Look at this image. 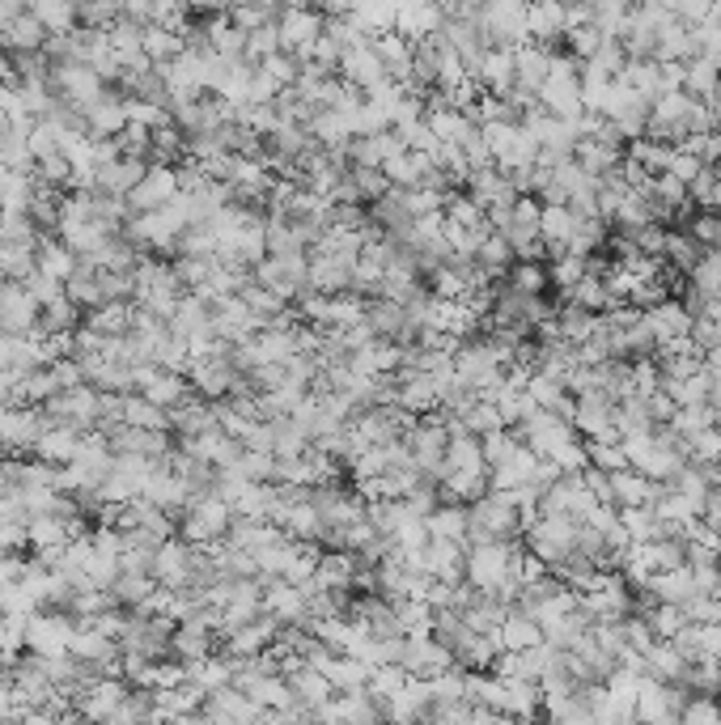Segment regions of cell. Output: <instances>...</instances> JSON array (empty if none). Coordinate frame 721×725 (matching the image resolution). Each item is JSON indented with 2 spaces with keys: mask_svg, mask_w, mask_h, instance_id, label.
Returning a JSON list of instances; mask_svg holds the SVG:
<instances>
[{
  "mask_svg": "<svg viewBox=\"0 0 721 725\" xmlns=\"http://www.w3.org/2000/svg\"><path fill=\"white\" fill-rule=\"evenodd\" d=\"M467 518H471L467 543H514L518 534L527 531L505 492H488L476 506H467Z\"/></svg>",
  "mask_w": 721,
  "mask_h": 725,
  "instance_id": "2",
  "label": "cell"
},
{
  "mask_svg": "<svg viewBox=\"0 0 721 725\" xmlns=\"http://www.w3.org/2000/svg\"><path fill=\"white\" fill-rule=\"evenodd\" d=\"M586 272H590V264H586V259H577V255H565V259H560V264L548 272V280H552L556 289L569 293V289H577V285L586 280Z\"/></svg>",
  "mask_w": 721,
  "mask_h": 725,
  "instance_id": "59",
  "label": "cell"
},
{
  "mask_svg": "<svg viewBox=\"0 0 721 725\" xmlns=\"http://www.w3.org/2000/svg\"><path fill=\"white\" fill-rule=\"evenodd\" d=\"M700 259H704V246L688 229H667V255H662V264L671 267V272H697Z\"/></svg>",
  "mask_w": 721,
  "mask_h": 725,
  "instance_id": "41",
  "label": "cell"
},
{
  "mask_svg": "<svg viewBox=\"0 0 721 725\" xmlns=\"http://www.w3.org/2000/svg\"><path fill=\"white\" fill-rule=\"evenodd\" d=\"M285 678H288V687H293V701L302 704V708H311V713H323L327 704L336 701L332 683L318 675L314 666H306V662H302V666H297L293 675H285Z\"/></svg>",
  "mask_w": 721,
  "mask_h": 725,
  "instance_id": "30",
  "label": "cell"
},
{
  "mask_svg": "<svg viewBox=\"0 0 721 725\" xmlns=\"http://www.w3.org/2000/svg\"><path fill=\"white\" fill-rule=\"evenodd\" d=\"M123 127H128L123 94H106L98 106L85 111V132H90L94 141H115V136H123Z\"/></svg>",
  "mask_w": 721,
  "mask_h": 725,
  "instance_id": "29",
  "label": "cell"
},
{
  "mask_svg": "<svg viewBox=\"0 0 721 725\" xmlns=\"http://www.w3.org/2000/svg\"><path fill=\"white\" fill-rule=\"evenodd\" d=\"M123 701H128V683L115 678V675H106V678H98L90 692H81V701L72 704V708L81 713V722L102 725L106 717H115V713H120Z\"/></svg>",
  "mask_w": 721,
  "mask_h": 725,
  "instance_id": "19",
  "label": "cell"
},
{
  "mask_svg": "<svg viewBox=\"0 0 721 725\" xmlns=\"http://www.w3.org/2000/svg\"><path fill=\"white\" fill-rule=\"evenodd\" d=\"M141 48H144V55H149V64L158 69V64H170L179 51L187 48L174 30H162V25H144V34H141Z\"/></svg>",
  "mask_w": 721,
  "mask_h": 725,
  "instance_id": "46",
  "label": "cell"
},
{
  "mask_svg": "<svg viewBox=\"0 0 721 725\" xmlns=\"http://www.w3.org/2000/svg\"><path fill=\"white\" fill-rule=\"evenodd\" d=\"M132 318H136V306H128V302H106V306H98L85 315V331H94L102 339H120L132 331Z\"/></svg>",
  "mask_w": 721,
  "mask_h": 725,
  "instance_id": "37",
  "label": "cell"
},
{
  "mask_svg": "<svg viewBox=\"0 0 721 725\" xmlns=\"http://www.w3.org/2000/svg\"><path fill=\"white\" fill-rule=\"evenodd\" d=\"M26 289H30V297L39 302V310H48V306H55V302H64V280H51V276H43V272H34V276L26 280Z\"/></svg>",
  "mask_w": 721,
  "mask_h": 725,
  "instance_id": "60",
  "label": "cell"
},
{
  "mask_svg": "<svg viewBox=\"0 0 721 725\" xmlns=\"http://www.w3.org/2000/svg\"><path fill=\"white\" fill-rule=\"evenodd\" d=\"M230 476L246 483H272L276 480V455H260V450H242V459L230 467Z\"/></svg>",
  "mask_w": 721,
  "mask_h": 725,
  "instance_id": "52",
  "label": "cell"
},
{
  "mask_svg": "<svg viewBox=\"0 0 721 725\" xmlns=\"http://www.w3.org/2000/svg\"><path fill=\"white\" fill-rule=\"evenodd\" d=\"M671 157H674V145H658V141H646V136H641V141H632V149H628V162H637L649 178L667 174Z\"/></svg>",
  "mask_w": 721,
  "mask_h": 725,
  "instance_id": "49",
  "label": "cell"
},
{
  "mask_svg": "<svg viewBox=\"0 0 721 725\" xmlns=\"http://www.w3.org/2000/svg\"><path fill=\"white\" fill-rule=\"evenodd\" d=\"M0 34H4V51H13V55H34V51H48V43H51V34L43 30V22H39L30 9H22Z\"/></svg>",
  "mask_w": 721,
  "mask_h": 725,
  "instance_id": "27",
  "label": "cell"
},
{
  "mask_svg": "<svg viewBox=\"0 0 721 725\" xmlns=\"http://www.w3.org/2000/svg\"><path fill=\"white\" fill-rule=\"evenodd\" d=\"M34 192H39L34 174H13V170H9V174L0 178V213H30Z\"/></svg>",
  "mask_w": 721,
  "mask_h": 725,
  "instance_id": "44",
  "label": "cell"
},
{
  "mask_svg": "<svg viewBox=\"0 0 721 725\" xmlns=\"http://www.w3.org/2000/svg\"><path fill=\"white\" fill-rule=\"evenodd\" d=\"M39 315H43V310H39V302L30 297V289L4 280V289H0V336H34Z\"/></svg>",
  "mask_w": 721,
  "mask_h": 725,
  "instance_id": "14",
  "label": "cell"
},
{
  "mask_svg": "<svg viewBox=\"0 0 721 725\" xmlns=\"http://www.w3.org/2000/svg\"><path fill=\"white\" fill-rule=\"evenodd\" d=\"M497 641H501V653H530L544 645V629L530 620L527 611H509Z\"/></svg>",
  "mask_w": 721,
  "mask_h": 725,
  "instance_id": "35",
  "label": "cell"
},
{
  "mask_svg": "<svg viewBox=\"0 0 721 725\" xmlns=\"http://www.w3.org/2000/svg\"><path fill=\"white\" fill-rule=\"evenodd\" d=\"M187 382H192L195 390H200V399H230L234 395V387H238V369H234V361H230V353L225 357H204V361H192L187 365Z\"/></svg>",
  "mask_w": 721,
  "mask_h": 725,
  "instance_id": "16",
  "label": "cell"
},
{
  "mask_svg": "<svg viewBox=\"0 0 721 725\" xmlns=\"http://www.w3.org/2000/svg\"><path fill=\"white\" fill-rule=\"evenodd\" d=\"M641 620L649 624V632H653V641H674L679 632H683V611L679 606H671V603H653V606H646L641 611Z\"/></svg>",
  "mask_w": 721,
  "mask_h": 725,
  "instance_id": "50",
  "label": "cell"
},
{
  "mask_svg": "<svg viewBox=\"0 0 721 725\" xmlns=\"http://www.w3.org/2000/svg\"><path fill=\"white\" fill-rule=\"evenodd\" d=\"M255 280L264 285V289H272L281 302H302L306 293H311V259L306 255H288V259H272L267 255L264 264L255 267Z\"/></svg>",
  "mask_w": 721,
  "mask_h": 725,
  "instance_id": "8",
  "label": "cell"
},
{
  "mask_svg": "<svg viewBox=\"0 0 721 725\" xmlns=\"http://www.w3.org/2000/svg\"><path fill=\"white\" fill-rule=\"evenodd\" d=\"M586 459H590L586 471H602V476H616L628 467L624 441H586Z\"/></svg>",
  "mask_w": 721,
  "mask_h": 725,
  "instance_id": "51",
  "label": "cell"
},
{
  "mask_svg": "<svg viewBox=\"0 0 721 725\" xmlns=\"http://www.w3.org/2000/svg\"><path fill=\"white\" fill-rule=\"evenodd\" d=\"M34 264H39V272L51 276V280H69L81 259H77V255H72L69 246L55 238V234H43L39 246H34Z\"/></svg>",
  "mask_w": 721,
  "mask_h": 725,
  "instance_id": "38",
  "label": "cell"
},
{
  "mask_svg": "<svg viewBox=\"0 0 721 725\" xmlns=\"http://www.w3.org/2000/svg\"><path fill=\"white\" fill-rule=\"evenodd\" d=\"M395 18H399L395 4H357V9H348V22L357 25L360 34H378V39L395 30Z\"/></svg>",
  "mask_w": 721,
  "mask_h": 725,
  "instance_id": "45",
  "label": "cell"
},
{
  "mask_svg": "<svg viewBox=\"0 0 721 725\" xmlns=\"http://www.w3.org/2000/svg\"><path fill=\"white\" fill-rule=\"evenodd\" d=\"M123 425L128 429H144V433H170V416L153 408L141 395H123Z\"/></svg>",
  "mask_w": 721,
  "mask_h": 725,
  "instance_id": "42",
  "label": "cell"
},
{
  "mask_svg": "<svg viewBox=\"0 0 721 725\" xmlns=\"http://www.w3.org/2000/svg\"><path fill=\"white\" fill-rule=\"evenodd\" d=\"M174 251H179V259H216L213 221H195V225H187V229L174 238Z\"/></svg>",
  "mask_w": 721,
  "mask_h": 725,
  "instance_id": "43",
  "label": "cell"
},
{
  "mask_svg": "<svg viewBox=\"0 0 721 725\" xmlns=\"http://www.w3.org/2000/svg\"><path fill=\"white\" fill-rule=\"evenodd\" d=\"M81 450V433L77 429H64V425H48V433L39 437L34 446V459L48 462V467H69Z\"/></svg>",
  "mask_w": 721,
  "mask_h": 725,
  "instance_id": "36",
  "label": "cell"
},
{
  "mask_svg": "<svg viewBox=\"0 0 721 725\" xmlns=\"http://www.w3.org/2000/svg\"><path fill=\"white\" fill-rule=\"evenodd\" d=\"M446 25V9L437 4H404L399 18H395V34H404L408 43H425V39H437Z\"/></svg>",
  "mask_w": 721,
  "mask_h": 725,
  "instance_id": "23",
  "label": "cell"
},
{
  "mask_svg": "<svg viewBox=\"0 0 721 725\" xmlns=\"http://www.w3.org/2000/svg\"><path fill=\"white\" fill-rule=\"evenodd\" d=\"M607 483H611V509H649L653 506V480H646L641 471H632V467H624V471H616V476H607Z\"/></svg>",
  "mask_w": 721,
  "mask_h": 725,
  "instance_id": "28",
  "label": "cell"
},
{
  "mask_svg": "<svg viewBox=\"0 0 721 725\" xmlns=\"http://www.w3.org/2000/svg\"><path fill=\"white\" fill-rule=\"evenodd\" d=\"M700 162L697 157H688V153H679V149H674V157H671V166H667V174H671L674 183H683V187H692V183H697L700 178Z\"/></svg>",
  "mask_w": 721,
  "mask_h": 725,
  "instance_id": "63",
  "label": "cell"
},
{
  "mask_svg": "<svg viewBox=\"0 0 721 725\" xmlns=\"http://www.w3.org/2000/svg\"><path fill=\"white\" fill-rule=\"evenodd\" d=\"M30 13L43 22V30H48L51 39L77 30V4H69V0H43V4H34Z\"/></svg>",
  "mask_w": 721,
  "mask_h": 725,
  "instance_id": "48",
  "label": "cell"
},
{
  "mask_svg": "<svg viewBox=\"0 0 721 725\" xmlns=\"http://www.w3.org/2000/svg\"><path fill=\"white\" fill-rule=\"evenodd\" d=\"M357 573H360L357 556H353V552H339V548H332V552H318L314 585H318V590H336V594H344L348 585H357Z\"/></svg>",
  "mask_w": 721,
  "mask_h": 725,
  "instance_id": "25",
  "label": "cell"
},
{
  "mask_svg": "<svg viewBox=\"0 0 721 725\" xmlns=\"http://www.w3.org/2000/svg\"><path fill=\"white\" fill-rule=\"evenodd\" d=\"M276 34H281V51L306 69L311 64V48L323 39V13H314V9H285L276 18Z\"/></svg>",
  "mask_w": 721,
  "mask_h": 725,
  "instance_id": "10",
  "label": "cell"
},
{
  "mask_svg": "<svg viewBox=\"0 0 721 725\" xmlns=\"http://www.w3.org/2000/svg\"><path fill=\"white\" fill-rule=\"evenodd\" d=\"M213 272H216V259H179V264H174V276H179L183 293L187 289L200 293L209 280H213Z\"/></svg>",
  "mask_w": 721,
  "mask_h": 725,
  "instance_id": "57",
  "label": "cell"
},
{
  "mask_svg": "<svg viewBox=\"0 0 721 725\" xmlns=\"http://www.w3.org/2000/svg\"><path fill=\"white\" fill-rule=\"evenodd\" d=\"M192 556L195 548L183 543V539H166L153 556V581L170 590V594H187L192 590Z\"/></svg>",
  "mask_w": 721,
  "mask_h": 725,
  "instance_id": "13",
  "label": "cell"
},
{
  "mask_svg": "<svg viewBox=\"0 0 721 725\" xmlns=\"http://www.w3.org/2000/svg\"><path fill=\"white\" fill-rule=\"evenodd\" d=\"M183 527V543H192V548H213L221 543L225 534H230V522H234V509L225 506V501H216V497H204V501H192V506L183 509V518H179Z\"/></svg>",
  "mask_w": 721,
  "mask_h": 725,
  "instance_id": "4",
  "label": "cell"
},
{
  "mask_svg": "<svg viewBox=\"0 0 721 725\" xmlns=\"http://www.w3.org/2000/svg\"><path fill=\"white\" fill-rule=\"evenodd\" d=\"M505 285L527 293V297H544V289H548V272H544V264H514Z\"/></svg>",
  "mask_w": 721,
  "mask_h": 725,
  "instance_id": "55",
  "label": "cell"
},
{
  "mask_svg": "<svg viewBox=\"0 0 721 725\" xmlns=\"http://www.w3.org/2000/svg\"><path fill=\"white\" fill-rule=\"evenodd\" d=\"M144 170H149V162H141V157H120L115 166L98 170L94 192L98 195H115V200H128V195L136 192V183L144 178Z\"/></svg>",
  "mask_w": 721,
  "mask_h": 725,
  "instance_id": "31",
  "label": "cell"
},
{
  "mask_svg": "<svg viewBox=\"0 0 721 725\" xmlns=\"http://www.w3.org/2000/svg\"><path fill=\"white\" fill-rule=\"evenodd\" d=\"M353 267H357V259H353V255H339V251H327V246H314V255H311V289L323 293V297L353 293Z\"/></svg>",
  "mask_w": 721,
  "mask_h": 725,
  "instance_id": "12",
  "label": "cell"
},
{
  "mask_svg": "<svg viewBox=\"0 0 721 725\" xmlns=\"http://www.w3.org/2000/svg\"><path fill=\"white\" fill-rule=\"evenodd\" d=\"M577 522H565V518H539L527 527V548L535 560H544L548 569H560L565 560L577 552Z\"/></svg>",
  "mask_w": 721,
  "mask_h": 725,
  "instance_id": "6",
  "label": "cell"
},
{
  "mask_svg": "<svg viewBox=\"0 0 721 725\" xmlns=\"http://www.w3.org/2000/svg\"><path fill=\"white\" fill-rule=\"evenodd\" d=\"M26 543H30L39 556H64V548L72 543V531L64 518L43 513V518H30V522H26Z\"/></svg>",
  "mask_w": 721,
  "mask_h": 725,
  "instance_id": "24",
  "label": "cell"
},
{
  "mask_svg": "<svg viewBox=\"0 0 721 725\" xmlns=\"http://www.w3.org/2000/svg\"><path fill=\"white\" fill-rule=\"evenodd\" d=\"M527 34L530 43L552 48L569 34V9L565 4H530L527 9Z\"/></svg>",
  "mask_w": 721,
  "mask_h": 725,
  "instance_id": "26",
  "label": "cell"
},
{
  "mask_svg": "<svg viewBox=\"0 0 721 725\" xmlns=\"http://www.w3.org/2000/svg\"><path fill=\"white\" fill-rule=\"evenodd\" d=\"M132 302H136V310H144V315H158L170 323V315L183 302V285H179L174 267L158 264V259H141L136 272H132Z\"/></svg>",
  "mask_w": 721,
  "mask_h": 725,
  "instance_id": "1",
  "label": "cell"
},
{
  "mask_svg": "<svg viewBox=\"0 0 721 725\" xmlns=\"http://www.w3.org/2000/svg\"><path fill=\"white\" fill-rule=\"evenodd\" d=\"M174 195H179V170H174V166H149V170H144V178L136 183V192L128 195V208H132V217H144V213L166 208Z\"/></svg>",
  "mask_w": 721,
  "mask_h": 725,
  "instance_id": "15",
  "label": "cell"
},
{
  "mask_svg": "<svg viewBox=\"0 0 721 725\" xmlns=\"http://www.w3.org/2000/svg\"><path fill=\"white\" fill-rule=\"evenodd\" d=\"M98 395L94 387H72V390H55L48 404H43V416L51 425H64V429H98Z\"/></svg>",
  "mask_w": 721,
  "mask_h": 725,
  "instance_id": "9",
  "label": "cell"
},
{
  "mask_svg": "<svg viewBox=\"0 0 721 725\" xmlns=\"http://www.w3.org/2000/svg\"><path fill=\"white\" fill-rule=\"evenodd\" d=\"M51 90H55L60 102H69L72 111H81V115L111 94L106 81H102L90 64H55V69H51Z\"/></svg>",
  "mask_w": 721,
  "mask_h": 725,
  "instance_id": "7",
  "label": "cell"
},
{
  "mask_svg": "<svg viewBox=\"0 0 721 725\" xmlns=\"http://www.w3.org/2000/svg\"><path fill=\"white\" fill-rule=\"evenodd\" d=\"M518 446H522V441H518V437L514 433H488V437H480V455H484V462H488V471H492V467H501L505 459H514V450H518Z\"/></svg>",
  "mask_w": 721,
  "mask_h": 725,
  "instance_id": "58",
  "label": "cell"
},
{
  "mask_svg": "<svg viewBox=\"0 0 721 725\" xmlns=\"http://www.w3.org/2000/svg\"><path fill=\"white\" fill-rule=\"evenodd\" d=\"M136 395L149 399L153 408L174 411L179 404L192 399V382L183 374H174V369H162V365H141L136 369Z\"/></svg>",
  "mask_w": 721,
  "mask_h": 725,
  "instance_id": "11",
  "label": "cell"
},
{
  "mask_svg": "<svg viewBox=\"0 0 721 725\" xmlns=\"http://www.w3.org/2000/svg\"><path fill=\"white\" fill-rule=\"evenodd\" d=\"M264 611L276 620V624H288V629H306V615H311V606H306V590H297V585H288V581H264Z\"/></svg>",
  "mask_w": 721,
  "mask_h": 725,
  "instance_id": "20",
  "label": "cell"
},
{
  "mask_svg": "<svg viewBox=\"0 0 721 725\" xmlns=\"http://www.w3.org/2000/svg\"><path fill=\"white\" fill-rule=\"evenodd\" d=\"M408 455L420 467V476L441 480V467H446V446H450V429H446V416H420L408 429Z\"/></svg>",
  "mask_w": 721,
  "mask_h": 725,
  "instance_id": "3",
  "label": "cell"
},
{
  "mask_svg": "<svg viewBox=\"0 0 721 725\" xmlns=\"http://www.w3.org/2000/svg\"><path fill=\"white\" fill-rule=\"evenodd\" d=\"M552 60H556V51H552V48H539V43H522V48L514 51V85L539 98L544 81H548V73H552Z\"/></svg>",
  "mask_w": 721,
  "mask_h": 725,
  "instance_id": "22",
  "label": "cell"
},
{
  "mask_svg": "<svg viewBox=\"0 0 721 725\" xmlns=\"http://www.w3.org/2000/svg\"><path fill=\"white\" fill-rule=\"evenodd\" d=\"M704 657H713L721 666V624H709V629H704Z\"/></svg>",
  "mask_w": 721,
  "mask_h": 725,
  "instance_id": "64",
  "label": "cell"
},
{
  "mask_svg": "<svg viewBox=\"0 0 721 725\" xmlns=\"http://www.w3.org/2000/svg\"><path fill=\"white\" fill-rule=\"evenodd\" d=\"M718 85H721V69L713 64V60H692V64H683V94L692 98V102H709V98L718 94Z\"/></svg>",
  "mask_w": 721,
  "mask_h": 725,
  "instance_id": "40",
  "label": "cell"
},
{
  "mask_svg": "<svg viewBox=\"0 0 721 725\" xmlns=\"http://www.w3.org/2000/svg\"><path fill=\"white\" fill-rule=\"evenodd\" d=\"M374 51H378V64H383L386 81H395V85H408L412 81V43L404 34H383V39H374Z\"/></svg>",
  "mask_w": 721,
  "mask_h": 725,
  "instance_id": "32",
  "label": "cell"
},
{
  "mask_svg": "<svg viewBox=\"0 0 721 725\" xmlns=\"http://www.w3.org/2000/svg\"><path fill=\"white\" fill-rule=\"evenodd\" d=\"M187 683H195L204 696H213V692H225L230 683H234V657H204V662H195L187 666Z\"/></svg>",
  "mask_w": 721,
  "mask_h": 725,
  "instance_id": "39",
  "label": "cell"
},
{
  "mask_svg": "<svg viewBox=\"0 0 721 725\" xmlns=\"http://www.w3.org/2000/svg\"><path fill=\"white\" fill-rule=\"evenodd\" d=\"M123 106H128V123H136V127H149V132H158V127L174 123L162 102H136V98H123Z\"/></svg>",
  "mask_w": 721,
  "mask_h": 725,
  "instance_id": "56",
  "label": "cell"
},
{
  "mask_svg": "<svg viewBox=\"0 0 721 725\" xmlns=\"http://www.w3.org/2000/svg\"><path fill=\"white\" fill-rule=\"evenodd\" d=\"M339 81H348L360 94H369L374 85H383L386 73H383V64H378L374 39H360V43H353V48L339 55Z\"/></svg>",
  "mask_w": 721,
  "mask_h": 725,
  "instance_id": "17",
  "label": "cell"
},
{
  "mask_svg": "<svg viewBox=\"0 0 721 725\" xmlns=\"http://www.w3.org/2000/svg\"><path fill=\"white\" fill-rule=\"evenodd\" d=\"M276 636H281V624L272 620V615H260V620H251V624H242L238 632H230L225 636V653L234 657V662H246V657H264L272 645H276Z\"/></svg>",
  "mask_w": 721,
  "mask_h": 725,
  "instance_id": "21",
  "label": "cell"
},
{
  "mask_svg": "<svg viewBox=\"0 0 721 725\" xmlns=\"http://www.w3.org/2000/svg\"><path fill=\"white\" fill-rule=\"evenodd\" d=\"M153 590H158V581H153V578H141V573H120L115 585H111V599H115L120 606H132V611H136V606H144V599H149Z\"/></svg>",
  "mask_w": 721,
  "mask_h": 725,
  "instance_id": "53",
  "label": "cell"
},
{
  "mask_svg": "<svg viewBox=\"0 0 721 725\" xmlns=\"http://www.w3.org/2000/svg\"><path fill=\"white\" fill-rule=\"evenodd\" d=\"M39 225L30 221V213H0V242L18 246V251H34L39 246Z\"/></svg>",
  "mask_w": 721,
  "mask_h": 725,
  "instance_id": "47",
  "label": "cell"
},
{
  "mask_svg": "<svg viewBox=\"0 0 721 725\" xmlns=\"http://www.w3.org/2000/svg\"><path fill=\"white\" fill-rule=\"evenodd\" d=\"M467 527H471L467 506H437L425 518V531H429L433 543H458V548H467Z\"/></svg>",
  "mask_w": 721,
  "mask_h": 725,
  "instance_id": "34",
  "label": "cell"
},
{
  "mask_svg": "<svg viewBox=\"0 0 721 725\" xmlns=\"http://www.w3.org/2000/svg\"><path fill=\"white\" fill-rule=\"evenodd\" d=\"M641 318H646L658 353L671 348V344H679V339H688V331H692V315L683 310V302H671V297L658 302V306H649V310H641Z\"/></svg>",
  "mask_w": 721,
  "mask_h": 725,
  "instance_id": "18",
  "label": "cell"
},
{
  "mask_svg": "<svg viewBox=\"0 0 721 725\" xmlns=\"http://www.w3.org/2000/svg\"><path fill=\"white\" fill-rule=\"evenodd\" d=\"M72 636H77V620L69 611H34L26 620V650L34 657H69Z\"/></svg>",
  "mask_w": 721,
  "mask_h": 725,
  "instance_id": "5",
  "label": "cell"
},
{
  "mask_svg": "<svg viewBox=\"0 0 721 725\" xmlns=\"http://www.w3.org/2000/svg\"><path fill=\"white\" fill-rule=\"evenodd\" d=\"M458 425H463L471 437H488V433H501V429H505L501 411H497V404H488V399H480L476 408L458 420Z\"/></svg>",
  "mask_w": 721,
  "mask_h": 725,
  "instance_id": "54",
  "label": "cell"
},
{
  "mask_svg": "<svg viewBox=\"0 0 721 725\" xmlns=\"http://www.w3.org/2000/svg\"><path fill=\"white\" fill-rule=\"evenodd\" d=\"M688 234H692L704 251H718V246H721V217H718V213H700V217H692Z\"/></svg>",
  "mask_w": 721,
  "mask_h": 725,
  "instance_id": "61",
  "label": "cell"
},
{
  "mask_svg": "<svg viewBox=\"0 0 721 725\" xmlns=\"http://www.w3.org/2000/svg\"><path fill=\"white\" fill-rule=\"evenodd\" d=\"M679 725H721V704L692 696L688 708H683V717H679Z\"/></svg>",
  "mask_w": 721,
  "mask_h": 725,
  "instance_id": "62",
  "label": "cell"
},
{
  "mask_svg": "<svg viewBox=\"0 0 721 725\" xmlns=\"http://www.w3.org/2000/svg\"><path fill=\"white\" fill-rule=\"evenodd\" d=\"M166 416H170V429L179 433V441H192V437L216 429V408L209 399H187V404H179Z\"/></svg>",
  "mask_w": 721,
  "mask_h": 725,
  "instance_id": "33",
  "label": "cell"
}]
</instances>
